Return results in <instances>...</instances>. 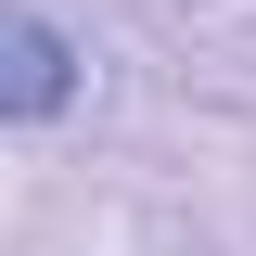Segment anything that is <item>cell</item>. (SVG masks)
<instances>
[{"label":"cell","instance_id":"6da1fadb","mask_svg":"<svg viewBox=\"0 0 256 256\" xmlns=\"http://www.w3.org/2000/svg\"><path fill=\"white\" fill-rule=\"evenodd\" d=\"M77 90H90V52H77L52 13L0 0V128H52V116H77Z\"/></svg>","mask_w":256,"mask_h":256}]
</instances>
